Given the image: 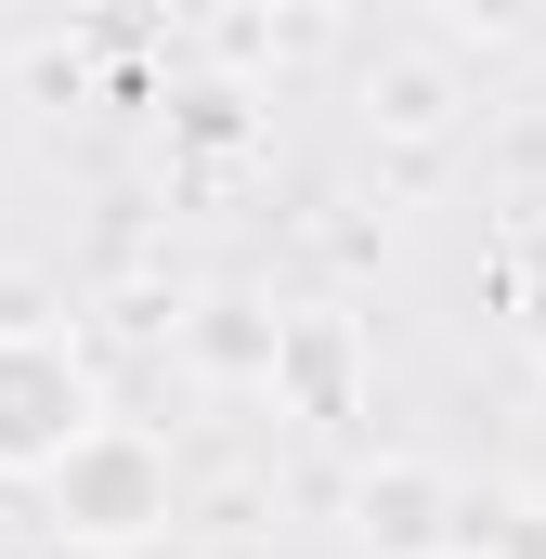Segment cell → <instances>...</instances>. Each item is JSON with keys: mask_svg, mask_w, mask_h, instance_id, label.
<instances>
[{"mask_svg": "<svg viewBox=\"0 0 546 559\" xmlns=\"http://www.w3.org/2000/svg\"><path fill=\"white\" fill-rule=\"evenodd\" d=\"M79 365L66 352H39V338H0V468H39V455H66L79 442Z\"/></svg>", "mask_w": 546, "mask_h": 559, "instance_id": "obj_1", "label": "cell"}, {"mask_svg": "<svg viewBox=\"0 0 546 559\" xmlns=\"http://www.w3.org/2000/svg\"><path fill=\"white\" fill-rule=\"evenodd\" d=\"M66 495L92 508V534H143L156 468H143V455H118V442H66Z\"/></svg>", "mask_w": 546, "mask_h": 559, "instance_id": "obj_2", "label": "cell"}]
</instances>
